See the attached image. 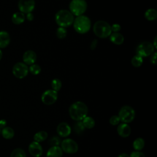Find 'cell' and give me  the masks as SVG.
<instances>
[{
	"label": "cell",
	"mask_w": 157,
	"mask_h": 157,
	"mask_svg": "<svg viewBox=\"0 0 157 157\" xmlns=\"http://www.w3.org/2000/svg\"><path fill=\"white\" fill-rule=\"evenodd\" d=\"M10 42L9 34L6 31H0V49L7 47Z\"/></svg>",
	"instance_id": "16"
},
{
	"label": "cell",
	"mask_w": 157,
	"mask_h": 157,
	"mask_svg": "<svg viewBox=\"0 0 157 157\" xmlns=\"http://www.w3.org/2000/svg\"><path fill=\"white\" fill-rule=\"evenodd\" d=\"M120 121H120V119L118 115H116L112 116L109 120L110 124L113 126H115V125L120 124Z\"/></svg>",
	"instance_id": "32"
},
{
	"label": "cell",
	"mask_w": 157,
	"mask_h": 157,
	"mask_svg": "<svg viewBox=\"0 0 157 157\" xmlns=\"http://www.w3.org/2000/svg\"><path fill=\"white\" fill-rule=\"evenodd\" d=\"M151 55V56L150 57V62L153 64H156V55H157L156 52H154Z\"/></svg>",
	"instance_id": "35"
},
{
	"label": "cell",
	"mask_w": 157,
	"mask_h": 157,
	"mask_svg": "<svg viewBox=\"0 0 157 157\" xmlns=\"http://www.w3.org/2000/svg\"><path fill=\"white\" fill-rule=\"evenodd\" d=\"M74 28L76 32L80 34L87 33L91 28V21L90 18L85 15L77 17L74 20Z\"/></svg>",
	"instance_id": "3"
},
{
	"label": "cell",
	"mask_w": 157,
	"mask_h": 157,
	"mask_svg": "<svg viewBox=\"0 0 157 157\" xmlns=\"http://www.w3.org/2000/svg\"><path fill=\"white\" fill-rule=\"evenodd\" d=\"M25 20V14L21 12H17L12 16V21L15 25H20L24 22Z\"/></svg>",
	"instance_id": "19"
},
{
	"label": "cell",
	"mask_w": 157,
	"mask_h": 157,
	"mask_svg": "<svg viewBox=\"0 0 157 157\" xmlns=\"http://www.w3.org/2000/svg\"><path fill=\"white\" fill-rule=\"evenodd\" d=\"M48 137V134L46 131H40L36 132L34 136V140L37 142H41L44 141Z\"/></svg>",
	"instance_id": "23"
},
{
	"label": "cell",
	"mask_w": 157,
	"mask_h": 157,
	"mask_svg": "<svg viewBox=\"0 0 157 157\" xmlns=\"http://www.w3.org/2000/svg\"><path fill=\"white\" fill-rule=\"evenodd\" d=\"M111 29L112 32L113 31V33H118L121 29V26L117 23L113 24L112 26H111Z\"/></svg>",
	"instance_id": "34"
},
{
	"label": "cell",
	"mask_w": 157,
	"mask_h": 157,
	"mask_svg": "<svg viewBox=\"0 0 157 157\" xmlns=\"http://www.w3.org/2000/svg\"><path fill=\"white\" fill-rule=\"evenodd\" d=\"M117 157H129V155H128L126 153H122L121 154H120Z\"/></svg>",
	"instance_id": "39"
},
{
	"label": "cell",
	"mask_w": 157,
	"mask_h": 157,
	"mask_svg": "<svg viewBox=\"0 0 157 157\" xmlns=\"http://www.w3.org/2000/svg\"><path fill=\"white\" fill-rule=\"evenodd\" d=\"M93 31L99 38H106L112 33L111 26L105 21L99 20L94 24Z\"/></svg>",
	"instance_id": "4"
},
{
	"label": "cell",
	"mask_w": 157,
	"mask_h": 157,
	"mask_svg": "<svg viewBox=\"0 0 157 157\" xmlns=\"http://www.w3.org/2000/svg\"><path fill=\"white\" fill-rule=\"evenodd\" d=\"M118 115L122 123L128 124L134 120L136 112L132 107L129 105H124L120 109Z\"/></svg>",
	"instance_id": "5"
},
{
	"label": "cell",
	"mask_w": 157,
	"mask_h": 157,
	"mask_svg": "<svg viewBox=\"0 0 157 157\" xmlns=\"http://www.w3.org/2000/svg\"><path fill=\"white\" fill-rule=\"evenodd\" d=\"M155 47L152 43L149 41H144L140 43L136 48V55L146 57L154 53Z\"/></svg>",
	"instance_id": "7"
},
{
	"label": "cell",
	"mask_w": 157,
	"mask_h": 157,
	"mask_svg": "<svg viewBox=\"0 0 157 157\" xmlns=\"http://www.w3.org/2000/svg\"><path fill=\"white\" fill-rule=\"evenodd\" d=\"M134 149L136 151H140L142 150L145 146V140L142 137L136 138L132 144Z\"/></svg>",
	"instance_id": "22"
},
{
	"label": "cell",
	"mask_w": 157,
	"mask_h": 157,
	"mask_svg": "<svg viewBox=\"0 0 157 157\" xmlns=\"http://www.w3.org/2000/svg\"><path fill=\"white\" fill-rule=\"evenodd\" d=\"M18 7L20 11L23 13L31 12L35 7L34 0H19Z\"/></svg>",
	"instance_id": "11"
},
{
	"label": "cell",
	"mask_w": 157,
	"mask_h": 157,
	"mask_svg": "<svg viewBox=\"0 0 157 157\" xmlns=\"http://www.w3.org/2000/svg\"><path fill=\"white\" fill-rule=\"evenodd\" d=\"M61 148L66 153L74 154L77 152L78 145L73 139H65L61 142Z\"/></svg>",
	"instance_id": "8"
},
{
	"label": "cell",
	"mask_w": 157,
	"mask_h": 157,
	"mask_svg": "<svg viewBox=\"0 0 157 157\" xmlns=\"http://www.w3.org/2000/svg\"><path fill=\"white\" fill-rule=\"evenodd\" d=\"M88 107L82 101H77L71 105L69 108L70 117L75 120L82 121L88 114Z\"/></svg>",
	"instance_id": "1"
},
{
	"label": "cell",
	"mask_w": 157,
	"mask_h": 157,
	"mask_svg": "<svg viewBox=\"0 0 157 157\" xmlns=\"http://www.w3.org/2000/svg\"><path fill=\"white\" fill-rule=\"evenodd\" d=\"M96 45H97V40H96V39H94V40L92 41V42H91V45H90L91 49V50L94 49V48H96Z\"/></svg>",
	"instance_id": "37"
},
{
	"label": "cell",
	"mask_w": 157,
	"mask_h": 157,
	"mask_svg": "<svg viewBox=\"0 0 157 157\" xmlns=\"http://www.w3.org/2000/svg\"><path fill=\"white\" fill-rule=\"evenodd\" d=\"M36 59V54L33 50H27L24 53L23 55V61L26 65H31L34 64Z\"/></svg>",
	"instance_id": "14"
},
{
	"label": "cell",
	"mask_w": 157,
	"mask_h": 157,
	"mask_svg": "<svg viewBox=\"0 0 157 157\" xmlns=\"http://www.w3.org/2000/svg\"><path fill=\"white\" fill-rule=\"evenodd\" d=\"M117 132L120 136L122 137H128L131 132V129L128 123H122L118 124L117 128Z\"/></svg>",
	"instance_id": "15"
},
{
	"label": "cell",
	"mask_w": 157,
	"mask_h": 157,
	"mask_svg": "<svg viewBox=\"0 0 157 157\" xmlns=\"http://www.w3.org/2000/svg\"><path fill=\"white\" fill-rule=\"evenodd\" d=\"M63 151L60 147H51L47 151L46 157H62Z\"/></svg>",
	"instance_id": "17"
},
{
	"label": "cell",
	"mask_w": 157,
	"mask_h": 157,
	"mask_svg": "<svg viewBox=\"0 0 157 157\" xmlns=\"http://www.w3.org/2000/svg\"><path fill=\"white\" fill-rule=\"evenodd\" d=\"M27 15H26V18L28 19V20H29V21H32L33 19H34V15H33V14L31 13V12H30V13H26Z\"/></svg>",
	"instance_id": "38"
},
{
	"label": "cell",
	"mask_w": 157,
	"mask_h": 157,
	"mask_svg": "<svg viewBox=\"0 0 157 157\" xmlns=\"http://www.w3.org/2000/svg\"><path fill=\"white\" fill-rule=\"evenodd\" d=\"M10 157H26V155L23 149L17 148L12 151Z\"/></svg>",
	"instance_id": "27"
},
{
	"label": "cell",
	"mask_w": 157,
	"mask_h": 157,
	"mask_svg": "<svg viewBox=\"0 0 157 157\" xmlns=\"http://www.w3.org/2000/svg\"><path fill=\"white\" fill-rule=\"evenodd\" d=\"M129 157H145L144 153L140 151H134L129 155Z\"/></svg>",
	"instance_id": "33"
},
{
	"label": "cell",
	"mask_w": 157,
	"mask_h": 157,
	"mask_svg": "<svg viewBox=\"0 0 157 157\" xmlns=\"http://www.w3.org/2000/svg\"><path fill=\"white\" fill-rule=\"evenodd\" d=\"M51 86L52 88V90L56 91H58L62 86V83L61 82V80L58 78H54L51 83Z\"/></svg>",
	"instance_id": "28"
},
{
	"label": "cell",
	"mask_w": 157,
	"mask_h": 157,
	"mask_svg": "<svg viewBox=\"0 0 157 157\" xmlns=\"http://www.w3.org/2000/svg\"><path fill=\"white\" fill-rule=\"evenodd\" d=\"M70 12L77 17L82 15L87 9L85 0H72L69 4Z\"/></svg>",
	"instance_id": "6"
},
{
	"label": "cell",
	"mask_w": 157,
	"mask_h": 157,
	"mask_svg": "<svg viewBox=\"0 0 157 157\" xmlns=\"http://www.w3.org/2000/svg\"><path fill=\"white\" fill-rule=\"evenodd\" d=\"M67 36V31L65 28L59 27L56 29V36L59 39H64Z\"/></svg>",
	"instance_id": "30"
},
{
	"label": "cell",
	"mask_w": 157,
	"mask_h": 157,
	"mask_svg": "<svg viewBox=\"0 0 157 157\" xmlns=\"http://www.w3.org/2000/svg\"><path fill=\"white\" fill-rule=\"evenodd\" d=\"M28 69H29V71L30 72V73H31L33 75H37L41 71V68H40V66H39L38 64H31L29 66V67L28 68Z\"/></svg>",
	"instance_id": "29"
},
{
	"label": "cell",
	"mask_w": 157,
	"mask_h": 157,
	"mask_svg": "<svg viewBox=\"0 0 157 157\" xmlns=\"http://www.w3.org/2000/svg\"><path fill=\"white\" fill-rule=\"evenodd\" d=\"M2 51H1V50L0 49V60L1 59V58H2Z\"/></svg>",
	"instance_id": "40"
},
{
	"label": "cell",
	"mask_w": 157,
	"mask_h": 157,
	"mask_svg": "<svg viewBox=\"0 0 157 157\" xmlns=\"http://www.w3.org/2000/svg\"><path fill=\"white\" fill-rule=\"evenodd\" d=\"M82 121L85 129H92L95 126V120L90 116H86Z\"/></svg>",
	"instance_id": "21"
},
{
	"label": "cell",
	"mask_w": 157,
	"mask_h": 157,
	"mask_svg": "<svg viewBox=\"0 0 157 157\" xmlns=\"http://www.w3.org/2000/svg\"><path fill=\"white\" fill-rule=\"evenodd\" d=\"M143 63V58L138 55H136L131 59V64L135 67H140Z\"/></svg>",
	"instance_id": "26"
},
{
	"label": "cell",
	"mask_w": 157,
	"mask_h": 157,
	"mask_svg": "<svg viewBox=\"0 0 157 157\" xmlns=\"http://www.w3.org/2000/svg\"><path fill=\"white\" fill-rule=\"evenodd\" d=\"M29 153L34 157H40L43 154V149L41 145L36 141L32 142L28 147Z\"/></svg>",
	"instance_id": "12"
},
{
	"label": "cell",
	"mask_w": 157,
	"mask_h": 157,
	"mask_svg": "<svg viewBox=\"0 0 157 157\" xmlns=\"http://www.w3.org/2000/svg\"><path fill=\"white\" fill-rule=\"evenodd\" d=\"M145 17L149 21H153L157 18V12L154 9H149L145 12Z\"/></svg>",
	"instance_id": "24"
},
{
	"label": "cell",
	"mask_w": 157,
	"mask_h": 157,
	"mask_svg": "<svg viewBox=\"0 0 157 157\" xmlns=\"http://www.w3.org/2000/svg\"><path fill=\"white\" fill-rule=\"evenodd\" d=\"M110 40L116 45H121L124 42V37L120 33H112L110 35Z\"/></svg>",
	"instance_id": "18"
},
{
	"label": "cell",
	"mask_w": 157,
	"mask_h": 157,
	"mask_svg": "<svg viewBox=\"0 0 157 157\" xmlns=\"http://www.w3.org/2000/svg\"><path fill=\"white\" fill-rule=\"evenodd\" d=\"M29 72L28 67L26 64L21 62L16 63L12 68V73L13 75L18 78H23L25 77Z\"/></svg>",
	"instance_id": "9"
},
{
	"label": "cell",
	"mask_w": 157,
	"mask_h": 157,
	"mask_svg": "<svg viewBox=\"0 0 157 157\" xmlns=\"http://www.w3.org/2000/svg\"><path fill=\"white\" fill-rule=\"evenodd\" d=\"M58 99V92L53 90H47L45 91L42 96V102L45 105L53 104Z\"/></svg>",
	"instance_id": "10"
},
{
	"label": "cell",
	"mask_w": 157,
	"mask_h": 157,
	"mask_svg": "<svg viewBox=\"0 0 157 157\" xmlns=\"http://www.w3.org/2000/svg\"><path fill=\"white\" fill-rule=\"evenodd\" d=\"M1 129H0V134H1Z\"/></svg>",
	"instance_id": "41"
},
{
	"label": "cell",
	"mask_w": 157,
	"mask_h": 157,
	"mask_svg": "<svg viewBox=\"0 0 157 157\" xmlns=\"http://www.w3.org/2000/svg\"><path fill=\"white\" fill-rule=\"evenodd\" d=\"M6 124H7V121L6 120H4V119L0 120V129H1V130L2 129H3L4 128H5L6 126Z\"/></svg>",
	"instance_id": "36"
},
{
	"label": "cell",
	"mask_w": 157,
	"mask_h": 157,
	"mask_svg": "<svg viewBox=\"0 0 157 157\" xmlns=\"http://www.w3.org/2000/svg\"><path fill=\"white\" fill-rule=\"evenodd\" d=\"M56 132L59 137H67L71 132V128L66 122H61L58 124Z\"/></svg>",
	"instance_id": "13"
},
{
	"label": "cell",
	"mask_w": 157,
	"mask_h": 157,
	"mask_svg": "<svg viewBox=\"0 0 157 157\" xmlns=\"http://www.w3.org/2000/svg\"><path fill=\"white\" fill-rule=\"evenodd\" d=\"M74 20L73 14L67 10H60L55 15V21L60 27H68L73 23Z\"/></svg>",
	"instance_id": "2"
},
{
	"label": "cell",
	"mask_w": 157,
	"mask_h": 157,
	"mask_svg": "<svg viewBox=\"0 0 157 157\" xmlns=\"http://www.w3.org/2000/svg\"><path fill=\"white\" fill-rule=\"evenodd\" d=\"M61 144V139L58 136H53L48 140V144L51 147L59 146Z\"/></svg>",
	"instance_id": "31"
},
{
	"label": "cell",
	"mask_w": 157,
	"mask_h": 157,
	"mask_svg": "<svg viewBox=\"0 0 157 157\" xmlns=\"http://www.w3.org/2000/svg\"><path fill=\"white\" fill-rule=\"evenodd\" d=\"M73 128L74 132L78 135L82 134L85 129V128L84 127L82 121H76L73 126Z\"/></svg>",
	"instance_id": "25"
},
{
	"label": "cell",
	"mask_w": 157,
	"mask_h": 157,
	"mask_svg": "<svg viewBox=\"0 0 157 157\" xmlns=\"http://www.w3.org/2000/svg\"><path fill=\"white\" fill-rule=\"evenodd\" d=\"M1 134L4 139H10L13 137L15 135V132L12 128L9 126H6L5 128L1 129Z\"/></svg>",
	"instance_id": "20"
}]
</instances>
